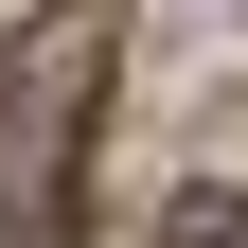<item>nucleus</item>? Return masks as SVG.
Returning <instances> with one entry per match:
<instances>
[{
  "label": "nucleus",
  "instance_id": "1",
  "mask_svg": "<svg viewBox=\"0 0 248 248\" xmlns=\"http://www.w3.org/2000/svg\"><path fill=\"white\" fill-rule=\"evenodd\" d=\"M89 107H107V0L18 18V53H0V248H71Z\"/></svg>",
  "mask_w": 248,
  "mask_h": 248
}]
</instances>
